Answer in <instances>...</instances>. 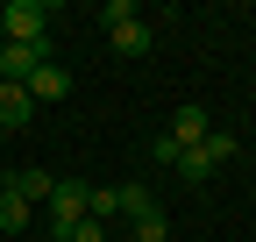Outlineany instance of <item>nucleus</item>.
<instances>
[{"label":"nucleus","instance_id":"f257e3e1","mask_svg":"<svg viewBox=\"0 0 256 242\" xmlns=\"http://www.w3.org/2000/svg\"><path fill=\"white\" fill-rule=\"evenodd\" d=\"M235 150H242L235 136H220V128H214L200 150H185V157H178V178H185V186H206V178H214L220 164H235Z\"/></svg>","mask_w":256,"mask_h":242},{"label":"nucleus","instance_id":"f03ea898","mask_svg":"<svg viewBox=\"0 0 256 242\" xmlns=\"http://www.w3.org/2000/svg\"><path fill=\"white\" fill-rule=\"evenodd\" d=\"M86 200H92L86 178H57V192H50V206H43V221H50V235H57V242L86 221Z\"/></svg>","mask_w":256,"mask_h":242},{"label":"nucleus","instance_id":"7ed1b4c3","mask_svg":"<svg viewBox=\"0 0 256 242\" xmlns=\"http://www.w3.org/2000/svg\"><path fill=\"white\" fill-rule=\"evenodd\" d=\"M0 36L8 43H50V8L43 0H8L0 8Z\"/></svg>","mask_w":256,"mask_h":242},{"label":"nucleus","instance_id":"20e7f679","mask_svg":"<svg viewBox=\"0 0 256 242\" xmlns=\"http://www.w3.org/2000/svg\"><path fill=\"white\" fill-rule=\"evenodd\" d=\"M50 64V43H0V78L22 86V78H36Z\"/></svg>","mask_w":256,"mask_h":242},{"label":"nucleus","instance_id":"39448f33","mask_svg":"<svg viewBox=\"0 0 256 242\" xmlns=\"http://www.w3.org/2000/svg\"><path fill=\"white\" fill-rule=\"evenodd\" d=\"M164 136H171L178 150H200V142L214 136V114H206V107H178V114H171V128H164Z\"/></svg>","mask_w":256,"mask_h":242},{"label":"nucleus","instance_id":"423d86ee","mask_svg":"<svg viewBox=\"0 0 256 242\" xmlns=\"http://www.w3.org/2000/svg\"><path fill=\"white\" fill-rule=\"evenodd\" d=\"M0 192H14V200H28V206H50V192H57V178L50 171H14V178H0Z\"/></svg>","mask_w":256,"mask_h":242},{"label":"nucleus","instance_id":"0eeeda50","mask_svg":"<svg viewBox=\"0 0 256 242\" xmlns=\"http://www.w3.org/2000/svg\"><path fill=\"white\" fill-rule=\"evenodd\" d=\"M28 121H36V100H28V86H8V78H0V128H28Z\"/></svg>","mask_w":256,"mask_h":242},{"label":"nucleus","instance_id":"6e6552de","mask_svg":"<svg viewBox=\"0 0 256 242\" xmlns=\"http://www.w3.org/2000/svg\"><path fill=\"white\" fill-rule=\"evenodd\" d=\"M28 86V100H36V107H57L64 93H72V72H57V64H43L36 78H22Z\"/></svg>","mask_w":256,"mask_h":242},{"label":"nucleus","instance_id":"1a4fd4ad","mask_svg":"<svg viewBox=\"0 0 256 242\" xmlns=\"http://www.w3.org/2000/svg\"><path fill=\"white\" fill-rule=\"evenodd\" d=\"M107 36H114L121 57H150V50H156V28H150V22H121V28H107Z\"/></svg>","mask_w":256,"mask_h":242},{"label":"nucleus","instance_id":"9d476101","mask_svg":"<svg viewBox=\"0 0 256 242\" xmlns=\"http://www.w3.org/2000/svg\"><path fill=\"white\" fill-rule=\"evenodd\" d=\"M28 214H36V206H28V200H14V192H0V235H22V228H28Z\"/></svg>","mask_w":256,"mask_h":242},{"label":"nucleus","instance_id":"9b49d317","mask_svg":"<svg viewBox=\"0 0 256 242\" xmlns=\"http://www.w3.org/2000/svg\"><path fill=\"white\" fill-rule=\"evenodd\" d=\"M100 22H107V28H121V22H142V14H136V0H107Z\"/></svg>","mask_w":256,"mask_h":242},{"label":"nucleus","instance_id":"f8f14e48","mask_svg":"<svg viewBox=\"0 0 256 242\" xmlns=\"http://www.w3.org/2000/svg\"><path fill=\"white\" fill-rule=\"evenodd\" d=\"M150 157H156V164H164V171H178V157H185V150H178L171 136H156V142H150Z\"/></svg>","mask_w":256,"mask_h":242},{"label":"nucleus","instance_id":"ddd939ff","mask_svg":"<svg viewBox=\"0 0 256 242\" xmlns=\"http://www.w3.org/2000/svg\"><path fill=\"white\" fill-rule=\"evenodd\" d=\"M64 242H107V221H92V214H86V221H78L72 235H64Z\"/></svg>","mask_w":256,"mask_h":242},{"label":"nucleus","instance_id":"4468645a","mask_svg":"<svg viewBox=\"0 0 256 242\" xmlns=\"http://www.w3.org/2000/svg\"><path fill=\"white\" fill-rule=\"evenodd\" d=\"M0 142H8V128H0Z\"/></svg>","mask_w":256,"mask_h":242},{"label":"nucleus","instance_id":"2eb2a0df","mask_svg":"<svg viewBox=\"0 0 256 242\" xmlns=\"http://www.w3.org/2000/svg\"><path fill=\"white\" fill-rule=\"evenodd\" d=\"M0 43H8V36H0Z\"/></svg>","mask_w":256,"mask_h":242}]
</instances>
